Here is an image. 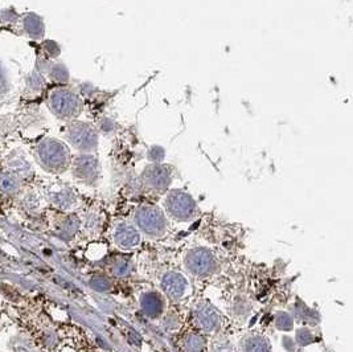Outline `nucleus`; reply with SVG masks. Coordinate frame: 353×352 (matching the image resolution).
<instances>
[{
  "instance_id": "nucleus-1",
  "label": "nucleus",
  "mask_w": 353,
  "mask_h": 352,
  "mask_svg": "<svg viewBox=\"0 0 353 352\" xmlns=\"http://www.w3.org/2000/svg\"><path fill=\"white\" fill-rule=\"evenodd\" d=\"M36 155L40 164L49 172H63L69 166L70 155L68 147L53 138L42 139L36 146Z\"/></svg>"
},
{
  "instance_id": "nucleus-2",
  "label": "nucleus",
  "mask_w": 353,
  "mask_h": 352,
  "mask_svg": "<svg viewBox=\"0 0 353 352\" xmlns=\"http://www.w3.org/2000/svg\"><path fill=\"white\" fill-rule=\"evenodd\" d=\"M49 108L57 118L69 119L81 112V101L77 94L67 89H54L49 95Z\"/></svg>"
},
{
  "instance_id": "nucleus-3",
  "label": "nucleus",
  "mask_w": 353,
  "mask_h": 352,
  "mask_svg": "<svg viewBox=\"0 0 353 352\" xmlns=\"http://www.w3.org/2000/svg\"><path fill=\"white\" fill-rule=\"evenodd\" d=\"M167 212L179 221H188L196 213V203L192 196L182 189H173L165 197Z\"/></svg>"
},
{
  "instance_id": "nucleus-4",
  "label": "nucleus",
  "mask_w": 353,
  "mask_h": 352,
  "mask_svg": "<svg viewBox=\"0 0 353 352\" xmlns=\"http://www.w3.org/2000/svg\"><path fill=\"white\" fill-rule=\"evenodd\" d=\"M135 221L144 233L154 237L161 236L167 228L165 216L157 207L148 206L139 208L135 215Z\"/></svg>"
},
{
  "instance_id": "nucleus-5",
  "label": "nucleus",
  "mask_w": 353,
  "mask_h": 352,
  "mask_svg": "<svg viewBox=\"0 0 353 352\" xmlns=\"http://www.w3.org/2000/svg\"><path fill=\"white\" fill-rule=\"evenodd\" d=\"M67 138L76 148L81 151H93L97 148L98 136L89 123L72 122L68 125Z\"/></svg>"
},
{
  "instance_id": "nucleus-6",
  "label": "nucleus",
  "mask_w": 353,
  "mask_h": 352,
  "mask_svg": "<svg viewBox=\"0 0 353 352\" xmlns=\"http://www.w3.org/2000/svg\"><path fill=\"white\" fill-rule=\"evenodd\" d=\"M186 266L195 276H206L217 269L216 257L205 247H196L186 257Z\"/></svg>"
},
{
  "instance_id": "nucleus-7",
  "label": "nucleus",
  "mask_w": 353,
  "mask_h": 352,
  "mask_svg": "<svg viewBox=\"0 0 353 352\" xmlns=\"http://www.w3.org/2000/svg\"><path fill=\"white\" fill-rule=\"evenodd\" d=\"M73 175L86 184H94L98 178V162L91 155H80L73 162Z\"/></svg>"
},
{
  "instance_id": "nucleus-8",
  "label": "nucleus",
  "mask_w": 353,
  "mask_h": 352,
  "mask_svg": "<svg viewBox=\"0 0 353 352\" xmlns=\"http://www.w3.org/2000/svg\"><path fill=\"white\" fill-rule=\"evenodd\" d=\"M143 180L150 188L155 191H164L171 183V172L161 164H152L144 170Z\"/></svg>"
},
{
  "instance_id": "nucleus-9",
  "label": "nucleus",
  "mask_w": 353,
  "mask_h": 352,
  "mask_svg": "<svg viewBox=\"0 0 353 352\" xmlns=\"http://www.w3.org/2000/svg\"><path fill=\"white\" fill-rule=\"evenodd\" d=\"M161 289H163V291L168 298L178 300L183 298V295L186 294L187 281L179 273H167L161 279Z\"/></svg>"
},
{
  "instance_id": "nucleus-10",
  "label": "nucleus",
  "mask_w": 353,
  "mask_h": 352,
  "mask_svg": "<svg viewBox=\"0 0 353 352\" xmlns=\"http://www.w3.org/2000/svg\"><path fill=\"white\" fill-rule=\"evenodd\" d=\"M114 240L116 245L122 249H133L138 246L140 242V234L137 229L131 225L121 224L115 229L114 233Z\"/></svg>"
},
{
  "instance_id": "nucleus-11",
  "label": "nucleus",
  "mask_w": 353,
  "mask_h": 352,
  "mask_svg": "<svg viewBox=\"0 0 353 352\" xmlns=\"http://www.w3.org/2000/svg\"><path fill=\"white\" fill-rule=\"evenodd\" d=\"M196 319L197 323L204 331L210 332L214 331L218 324H220V318L218 314L216 313L213 307L209 306V305L203 304L199 305L196 309Z\"/></svg>"
},
{
  "instance_id": "nucleus-12",
  "label": "nucleus",
  "mask_w": 353,
  "mask_h": 352,
  "mask_svg": "<svg viewBox=\"0 0 353 352\" xmlns=\"http://www.w3.org/2000/svg\"><path fill=\"white\" fill-rule=\"evenodd\" d=\"M140 307L147 317L156 318L163 311V300L156 293H144L140 296Z\"/></svg>"
},
{
  "instance_id": "nucleus-13",
  "label": "nucleus",
  "mask_w": 353,
  "mask_h": 352,
  "mask_svg": "<svg viewBox=\"0 0 353 352\" xmlns=\"http://www.w3.org/2000/svg\"><path fill=\"white\" fill-rule=\"evenodd\" d=\"M23 29L32 38H40L44 36V21L35 14L25 15L23 19Z\"/></svg>"
},
{
  "instance_id": "nucleus-14",
  "label": "nucleus",
  "mask_w": 353,
  "mask_h": 352,
  "mask_svg": "<svg viewBox=\"0 0 353 352\" xmlns=\"http://www.w3.org/2000/svg\"><path fill=\"white\" fill-rule=\"evenodd\" d=\"M244 349L245 352H270V344L262 336H252L246 339Z\"/></svg>"
},
{
  "instance_id": "nucleus-15",
  "label": "nucleus",
  "mask_w": 353,
  "mask_h": 352,
  "mask_svg": "<svg viewBox=\"0 0 353 352\" xmlns=\"http://www.w3.org/2000/svg\"><path fill=\"white\" fill-rule=\"evenodd\" d=\"M2 189L6 193H15L19 189L18 178L11 172H3V175H2Z\"/></svg>"
},
{
  "instance_id": "nucleus-16",
  "label": "nucleus",
  "mask_w": 353,
  "mask_h": 352,
  "mask_svg": "<svg viewBox=\"0 0 353 352\" xmlns=\"http://www.w3.org/2000/svg\"><path fill=\"white\" fill-rule=\"evenodd\" d=\"M204 348L203 338L197 334L189 335L186 340V351L187 352H201Z\"/></svg>"
},
{
  "instance_id": "nucleus-17",
  "label": "nucleus",
  "mask_w": 353,
  "mask_h": 352,
  "mask_svg": "<svg viewBox=\"0 0 353 352\" xmlns=\"http://www.w3.org/2000/svg\"><path fill=\"white\" fill-rule=\"evenodd\" d=\"M50 77L52 80L57 81V82H67L68 81V70L67 68L61 65V64H54L50 68Z\"/></svg>"
},
{
  "instance_id": "nucleus-18",
  "label": "nucleus",
  "mask_w": 353,
  "mask_h": 352,
  "mask_svg": "<svg viewBox=\"0 0 353 352\" xmlns=\"http://www.w3.org/2000/svg\"><path fill=\"white\" fill-rule=\"evenodd\" d=\"M53 202L56 203V206L58 207H70L73 203V196L69 191H61L58 193L53 196Z\"/></svg>"
},
{
  "instance_id": "nucleus-19",
  "label": "nucleus",
  "mask_w": 353,
  "mask_h": 352,
  "mask_svg": "<svg viewBox=\"0 0 353 352\" xmlns=\"http://www.w3.org/2000/svg\"><path fill=\"white\" fill-rule=\"evenodd\" d=\"M90 286L99 293H103V291H108L111 289V282L105 277H95L90 281Z\"/></svg>"
},
{
  "instance_id": "nucleus-20",
  "label": "nucleus",
  "mask_w": 353,
  "mask_h": 352,
  "mask_svg": "<svg viewBox=\"0 0 353 352\" xmlns=\"http://www.w3.org/2000/svg\"><path fill=\"white\" fill-rule=\"evenodd\" d=\"M275 324L276 327L282 330V331H288L292 327V321H291V318L286 313H278L276 314Z\"/></svg>"
},
{
  "instance_id": "nucleus-21",
  "label": "nucleus",
  "mask_w": 353,
  "mask_h": 352,
  "mask_svg": "<svg viewBox=\"0 0 353 352\" xmlns=\"http://www.w3.org/2000/svg\"><path fill=\"white\" fill-rule=\"evenodd\" d=\"M212 351L213 352H234V348L230 343L225 339H217L212 344Z\"/></svg>"
},
{
  "instance_id": "nucleus-22",
  "label": "nucleus",
  "mask_w": 353,
  "mask_h": 352,
  "mask_svg": "<svg viewBox=\"0 0 353 352\" xmlns=\"http://www.w3.org/2000/svg\"><path fill=\"white\" fill-rule=\"evenodd\" d=\"M112 272H114V274H116V276H126L127 273L130 272V265L126 261H118L115 265H114V268H112Z\"/></svg>"
},
{
  "instance_id": "nucleus-23",
  "label": "nucleus",
  "mask_w": 353,
  "mask_h": 352,
  "mask_svg": "<svg viewBox=\"0 0 353 352\" xmlns=\"http://www.w3.org/2000/svg\"><path fill=\"white\" fill-rule=\"evenodd\" d=\"M297 340L298 343L302 345H306L308 344V343H311L312 342L311 332L308 331V330H304V328L303 330H299L297 334Z\"/></svg>"
}]
</instances>
